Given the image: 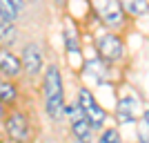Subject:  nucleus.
I'll use <instances>...</instances> for the list:
<instances>
[{
    "mask_svg": "<svg viewBox=\"0 0 149 143\" xmlns=\"http://www.w3.org/2000/svg\"><path fill=\"white\" fill-rule=\"evenodd\" d=\"M76 105L80 107L82 116L85 121L89 123L91 130H100L107 121V110L105 107H100V103L93 99V94L89 92L87 87H80V92H78V103Z\"/></svg>",
    "mask_w": 149,
    "mask_h": 143,
    "instance_id": "f03ea898",
    "label": "nucleus"
},
{
    "mask_svg": "<svg viewBox=\"0 0 149 143\" xmlns=\"http://www.w3.org/2000/svg\"><path fill=\"white\" fill-rule=\"evenodd\" d=\"M45 107H47V114L51 118H60L62 116V107H65V92H62V76L58 65H49L47 72H45Z\"/></svg>",
    "mask_w": 149,
    "mask_h": 143,
    "instance_id": "f257e3e1",
    "label": "nucleus"
},
{
    "mask_svg": "<svg viewBox=\"0 0 149 143\" xmlns=\"http://www.w3.org/2000/svg\"><path fill=\"white\" fill-rule=\"evenodd\" d=\"M85 72H87L89 76H93L96 81H105L107 76V67H105V61H89L87 65H85Z\"/></svg>",
    "mask_w": 149,
    "mask_h": 143,
    "instance_id": "9b49d317",
    "label": "nucleus"
},
{
    "mask_svg": "<svg viewBox=\"0 0 149 143\" xmlns=\"http://www.w3.org/2000/svg\"><path fill=\"white\" fill-rule=\"evenodd\" d=\"M20 67L29 76L40 74V69H42V54H40V47H38V45H33V43L25 45V49L20 54Z\"/></svg>",
    "mask_w": 149,
    "mask_h": 143,
    "instance_id": "39448f33",
    "label": "nucleus"
},
{
    "mask_svg": "<svg viewBox=\"0 0 149 143\" xmlns=\"http://www.w3.org/2000/svg\"><path fill=\"white\" fill-rule=\"evenodd\" d=\"M78 143H80V141H78Z\"/></svg>",
    "mask_w": 149,
    "mask_h": 143,
    "instance_id": "a211bd4d",
    "label": "nucleus"
},
{
    "mask_svg": "<svg viewBox=\"0 0 149 143\" xmlns=\"http://www.w3.org/2000/svg\"><path fill=\"white\" fill-rule=\"evenodd\" d=\"M0 103L2 105H16L18 103V87L7 76H0Z\"/></svg>",
    "mask_w": 149,
    "mask_h": 143,
    "instance_id": "6e6552de",
    "label": "nucleus"
},
{
    "mask_svg": "<svg viewBox=\"0 0 149 143\" xmlns=\"http://www.w3.org/2000/svg\"><path fill=\"white\" fill-rule=\"evenodd\" d=\"M5 114H7V107L2 105V103H0V121H2V118H5Z\"/></svg>",
    "mask_w": 149,
    "mask_h": 143,
    "instance_id": "dca6fc26",
    "label": "nucleus"
},
{
    "mask_svg": "<svg viewBox=\"0 0 149 143\" xmlns=\"http://www.w3.org/2000/svg\"><path fill=\"white\" fill-rule=\"evenodd\" d=\"M11 2H13V7H16L18 11L22 9V7H25V0H11Z\"/></svg>",
    "mask_w": 149,
    "mask_h": 143,
    "instance_id": "2eb2a0df",
    "label": "nucleus"
},
{
    "mask_svg": "<svg viewBox=\"0 0 149 143\" xmlns=\"http://www.w3.org/2000/svg\"><path fill=\"white\" fill-rule=\"evenodd\" d=\"M96 51H98V58L105 63H116L125 56V45L116 34L111 31H102L96 36Z\"/></svg>",
    "mask_w": 149,
    "mask_h": 143,
    "instance_id": "20e7f679",
    "label": "nucleus"
},
{
    "mask_svg": "<svg viewBox=\"0 0 149 143\" xmlns=\"http://www.w3.org/2000/svg\"><path fill=\"white\" fill-rule=\"evenodd\" d=\"M98 11H100V20L107 27H120L125 23V11L118 0H100Z\"/></svg>",
    "mask_w": 149,
    "mask_h": 143,
    "instance_id": "423d86ee",
    "label": "nucleus"
},
{
    "mask_svg": "<svg viewBox=\"0 0 149 143\" xmlns=\"http://www.w3.org/2000/svg\"><path fill=\"white\" fill-rule=\"evenodd\" d=\"M29 2H38V0H29Z\"/></svg>",
    "mask_w": 149,
    "mask_h": 143,
    "instance_id": "f3484780",
    "label": "nucleus"
},
{
    "mask_svg": "<svg viewBox=\"0 0 149 143\" xmlns=\"http://www.w3.org/2000/svg\"><path fill=\"white\" fill-rule=\"evenodd\" d=\"M125 13L129 16H145L147 13V0H118Z\"/></svg>",
    "mask_w": 149,
    "mask_h": 143,
    "instance_id": "9d476101",
    "label": "nucleus"
},
{
    "mask_svg": "<svg viewBox=\"0 0 149 143\" xmlns=\"http://www.w3.org/2000/svg\"><path fill=\"white\" fill-rule=\"evenodd\" d=\"M118 118L123 121V123H129V121H134L136 118V112H138V101L131 99V96H127V99H123L118 103Z\"/></svg>",
    "mask_w": 149,
    "mask_h": 143,
    "instance_id": "1a4fd4ad",
    "label": "nucleus"
},
{
    "mask_svg": "<svg viewBox=\"0 0 149 143\" xmlns=\"http://www.w3.org/2000/svg\"><path fill=\"white\" fill-rule=\"evenodd\" d=\"M2 123H5V132H7V137H9L11 143H29L31 123H29V118H27L25 112L13 110V112L5 114Z\"/></svg>",
    "mask_w": 149,
    "mask_h": 143,
    "instance_id": "7ed1b4c3",
    "label": "nucleus"
},
{
    "mask_svg": "<svg viewBox=\"0 0 149 143\" xmlns=\"http://www.w3.org/2000/svg\"><path fill=\"white\" fill-rule=\"evenodd\" d=\"M22 74V67H20V58L9 51L7 47L0 45V76H7V78H18Z\"/></svg>",
    "mask_w": 149,
    "mask_h": 143,
    "instance_id": "0eeeda50",
    "label": "nucleus"
},
{
    "mask_svg": "<svg viewBox=\"0 0 149 143\" xmlns=\"http://www.w3.org/2000/svg\"><path fill=\"white\" fill-rule=\"evenodd\" d=\"M18 9L13 7L11 0H0V20H7V23H16L18 18Z\"/></svg>",
    "mask_w": 149,
    "mask_h": 143,
    "instance_id": "f8f14e48",
    "label": "nucleus"
},
{
    "mask_svg": "<svg viewBox=\"0 0 149 143\" xmlns=\"http://www.w3.org/2000/svg\"><path fill=\"white\" fill-rule=\"evenodd\" d=\"M13 36H16V27H13V23L0 20V45H2V43H9Z\"/></svg>",
    "mask_w": 149,
    "mask_h": 143,
    "instance_id": "ddd939ff",
    "label": "nucleus"
},
{
    "mask_svg": "<svg viewBox=\"0 0 149 143\" xmlns=\"http://www.w3.org/2000/svg\"><path fill=\"white\" fill-rule=\"evenodd\" d=\"M98 143H123V141H120L118 130H113V128H107V130L98 137Z\"/></svg>",
    "mask_w": 149,
    "mask_h": 143,
    "instance_id": "4468645a",
    "label": "nucleus"
}]
</instances>
